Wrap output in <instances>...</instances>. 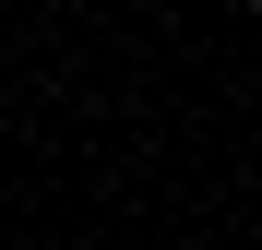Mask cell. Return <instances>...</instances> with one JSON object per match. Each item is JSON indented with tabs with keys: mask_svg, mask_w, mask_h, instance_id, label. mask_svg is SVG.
Instances as JSON below:
<instances>
[{
	"mask_svg": "<svg viewBox=\"0 0 262 250\" xmlns=\"http://www.w3.org/2000/svg\"><path fill=\"white\" fill-rule=\"evenodd\" d=\"M250 24H262V0H250Z\"/></svg>",
	"mask_w": 262,
	"mask_h": 250,
	"instance_id": "6da1fadb",
	"label": "cell"
}]
</instances>
